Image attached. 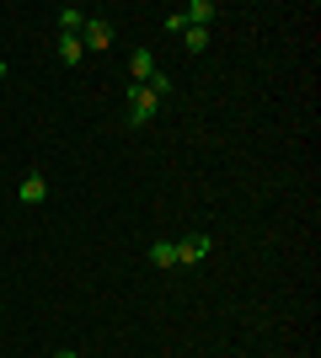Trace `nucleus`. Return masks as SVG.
Listing matches in <instances>:
<instances>
[{"mask_svg": "<svg viewBox=\"0 0 321 358\" xmlns=\"http://www.w3.org/2000/svg\"><path fill=\"white\" fill-rule=\"evenodd\" d=\"M177 16H183L187 27H209L214 16H220V6H214V0H187V6H183Z\"/></svg>", "mask_w": 321, "mask_h": 358, "instance_id": "20e7f679", "label": "nucleus"}, {"mask_svg": "<svg viewBox=\"0 0 321 358\" xmlns=\"http://www.w3.org/2000/svg\"><path fill=\"white\" fill-rule=\"evenodd\" d=\"M150 75H155V54L134 48V59H129V86H150Z\"/></svg>", "mask_w": 321, "mask_h": 358, "instance_id": "39448f33", "label": "nucleus"}, {"mask_svg": "<svg viewBox=\"0 0 321 358\" xmlns=\"http://www.w3.org/2000/svg\"><path fill=\"white\" fill-rule=\"evenodd\" d=\"M80 59H86L80 38H64V32H59V64H80Z\"/></svg>", "mask_w": 321, "mask_h": 358, "instance_id": "9d476101", "label": "nucleus"}, {"mask_svg": "<svg viewBox=\"0 0 321 358\" xmlns=\"http://www.w3.org/2000/svg\"><path fill=\"white\" fill-rule=\"evenodd\" d=\"M0 80H6V59H0Z\"/></svg>", "mask_w": 321, "mask_h": 358, "instance_id": "ddd939ff", "label": "nucleus"}, {"mask_svg": "<svg viewBox=\"0 0 321 358\" xmlns=\"http://www.w3.org/2000/svg\"><path fill=\"white\" fill-rule=\"evenodd\" d=\"M16 198H22V203H43V198H48V177H43V171H27L22 187H16Z\"/></svg>", "mask_w": 321, "mask_h": 358, "instance_id": "423d86ee", "label": "nucleus"}, {"mask_svg": "<svg viewBox=\"0 0 321 358\" xmlns=\"http://www.w3.org/2000/svg\"><path fill=\"white\" fill-rule=\"evenodd\" d=\"M54 358H80V353H54Z\"/></svg>", "mask_w": 321, "mask_h": 358, "instance_id": "f8f14e48", "label": "nucleus"}, {"mask_svg": "<svg viewBox=\"0 0 321 358\" xmlns=\"http://www.w3.org/2000/svg\"><path fill=\"white\" fill-rule=\"evenodd\" d=\"M150 91H155V102H166L177 86H171V75H166V70H155V75H150Z\"/></svg>", "mask_w": 321, "mask_h": 358, "instance_id": "9b49d317", "label": "nucleus"}, {"mask_svg": "<svg viewBox=\"0 0 321 358\" xmlns=\"http://www.w3.org/2000/svg\"><path fill=\"white\" fill-rule=\"evenodd\" d=\"M150 262L155 268H177V246L171 241H150Z\"/></svg>", "mask_w": 321, "mask_h": 358, "instance_id": "6e6552de", "label": "nucleus"}, {"mask_svg": "<svg viewBox=\"0 0 321 358\" xmlns=\"http://www.w3.org/2000/svg\"><path fill=\"white\" fill-rule=\"evenodd\" d=\"M80 27H86V11H80V6H64L59 11V32L64 38H80Z\"/></svg>", "mask_w": 321, "mask_h": 358, "instance_id": "0eeeda50", "label": "nucleus"}, {"mask_svg": "<svg viewBox=\"0 0 321 358\" xmlns=\"http://www.w3.org/2000/svg\"><path fill=\"white\" fill-rule=\"evenodd\" d=\"M107 43H113V27H107L102 16H86V27H80V48H86V54H102Z\"/></svg>", "mask_w": 321, "mask_h": 358, "instance_id": "7ed1b4c3", "label": "nucleus"}, {"mask_svg": "<svg viewBox=\"0 0 321 358\" xmlns=\"http://www.w3.org/2000/svg\"><path fill=\"white\" fill-rule=\"evenodd\" d=\"M171 246H177V268H193V262H204V257L214 252V236H183V241H171Z\"/></svg>", "mask_w": 321, "mask_h": 358, "instance_id": "f03ea898", "label": "nucleus"}, {"mask_svg": "<svg viewBox=\"0 0 321 358\" xmlns=\"http://www.w3.org/2000/svg\"><path fill=\"white\" fill-rule=\"evenodd\" d=\"M183 48L187 54H204L209 48V27H183Z\"/></svg>", "mask_w": 321, "mask_h": 358, "instance_id": "1a4fd4ad", "label": "nucleus"}, {"mask_svg": "<svg viewBox=\"0 0 321 358\" xmlns=\"http://www.w3.org/2000/svg\"><path fill=\"white\" fill-rule=\"evenodd\" d=\"M155 113H161L155 91H150V86H129V123H134V129H145Z\"/></svg>", "mask_w": 321, "mask_h": 358, "instance_id": "f257e3e1", "label": "nucleus"}]
</instances>
